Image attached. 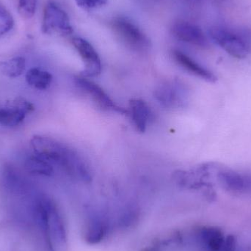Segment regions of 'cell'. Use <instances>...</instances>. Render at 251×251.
<instances>
[{
  "mask_svg": "<svg viewBox=\"0 0 251 251\" xmlns=\"http://www.w3.org/2000/svg\"><path fill=\"white\" fill-rule=\"evenodd\" d=\"M14 26V20L10 12L0 4V38L8 33Z\"/></svg>",
  "mask_w": 251,
  "mask_h": 251,
  "instance_id": "17",
  "label": "cell"
},
{
  "mask_svg": "<svg viewBox=\"0 0 251 251\" xmlns=\"http://www.w3.org/2000/svg\"><path fill=\"white\" fill-rule=\"evenodd\" d=\"M76 4L85 10L100 8L107 4L108 0H75Z\"/></svg>",
  "mask_w": 251,
  "mask_h": 251,
  "instance_id": "19",
  "label": "cell"
},
{
  "mask_svg": "<svg viewBox=\"0 0 251 251\" xmlns=\"http://www.w3.org/2000/svg\"><path fill=\"white\" fill-rule=\"evenodd\" d=\"M72 44L76 49L84 63L82 76L91 78L99 76L102 71L101 60L94 47L84 38L75 37Z\"/></svg>",
  "mask_w": 251,
  "mask_h": 251,
  "instance_id": "7",
  "label": "cell"
},
{
  "mask_svg": "<svg viewBox=\"0 0 251 251\" xmlns=\"http://www.w3.org/2000/svg\"><path fill=\"white\" fill-rule=\"evenodd\" d=\"M172 56L174 60L180 66L196 77L200 78L201 79H203L209 83H215L216 82L217 76L213 72L199 64L196 60H193L182 51L179 50H174L172 51Z\"/></svg>",
  "mask_w": 251,
  "mask_h": 251,
  "instance_id": "11",
  "label": "cell"
},
{
  "mask_svg": "<svg viewBox=\"0 0 251 251\" xmlns=\"http://www.w3.org/2000/svg\"><path fill=\"white\" fill-rule=\"evenodd\" d=\"M173 35L179 41L200 47L208 46V40L202 29L186 21H178L171 28Z\"/></svg>",
  "mask_w": 251,
  "mask_h": 251,
  "instance_id": "9",
  "label": "cell"
},
{
  "mask_svg": "<svg viewBox=\"0 0 251 251\" xmlns=\"http://www.w3.org/2000/svg\"><path fill=\"white\" fill-rule=\"evenodd\" d=\"M128 114L137 131L144 133L151 116L147 103L141 99H131L129 101Z\"/></svg>",
  "mask_w": 251,
  "mask_h": 251,
  "instance_id": "12",
  "label": "cell"
},
{
  "mask_svg": "<svg viewBox=\"0 0 251 251\" xmlns=\"http://www.w3.org/2000/svg\"><path fill=\"white\" fill-rule=\"evenodd\" d=\"M220 184L226 190L236 193H251V175L232 170H223L217 174Z\"/></svg>",
  "mask_w": 251,
  "mask_h": 251,
  "instance_id": "10",
  "label": "cell"
},
{
  "mask_svg": "<svg viewBox=\"0 0 251 251\" xmlns=\"http://www.w3.org/2000/svg\"><path fill=\"white\" fill-rule=\"evenodd\" d=\"M25 167L27 172L35 175L50 176L54 173V168L51 164L35 155L26 159Z\"/></svg>",
  "mask_w": 251,
  "mask_h": 251,
  "instance_id": "16",
  "label": "cell"
},
{
  "mask_svg": "<svg viewBox=\"0 0 251 251\" xmlns=\"http://www.w3.org/2000/svg\"><path fill=\"white\" fill-rule=\"evenodd\" d=\"M154 96L164 107L178 108L184 107L187 102L188 91L179 81H167L156 88Z\"/></svg>",
  "mask_w": 251,
  "mask_h": 251,
  "instance_id": "6",
  "label": "cell"
},
{
  "mask_svg": "<svg viewBox=\"0 0 251 251\" xmlns=\"http://www.w3.org/2000/svg\"><path fill=\"white\" fill-rule=\"evenodd\" d=\"M37 0H19L18 11L22 18L30 19L35 13Z\"/></svg>",
  "mask_w": 251,
  "mask_h": 251,
  "instance_id": "18",
  "label": "cell"
},
{
  "mask_svg": "<svg viewBox=\"0 0 251 251\" xmlns=\"http://www.w3.org/2000/svg\"><path fill=\"white\" fill-rule=\"evenodd\" d=\"M141 251H159L156 248L154 247H149L146 248V249H143Z\"/></svg>",
  "mask_w": 251,
  "mask_h": 251,
  "instance_id": "20",
  "label": "cell"
},
{
  "mask_svg": "<svg viewBox=\"0 0 251 251\" xmlns=\"http://www.w3.org/2000/svg\"><path fill=\"white\" fill-rule=\"evenodd\" d=\"M35 156L57 165L76 180L90 182L92 171L86 161L73 148L52 137L35 135L30 141Z\"/></svg>",
  "mask_w": 251,
  "mask_h": 251,
  "instance_id": "1",
  "label": "cell"
},
{
  "mask_svg": "<svg viewBox=\"0 0 251 251\" xmlns=\"http://www.w3.org/2000/svg\"><path fill=\"white\" fill-rule=\"evenodd\" d=\"M28 85L34 89L44 91L50 88L53 80V76L50 72L38 68H32L26 75Z\"/></svg>",
  "mask_w": 251,
  "mask_h": 251,
  "instance_id": "14",
  "label": "cell"
},
{
  "mask_svg": "<svg viewBox=\"0 0 251 251\" xmlns=\"http://www.w3.org/2000/svg\"><path fill=\"white\" fill-rule=\"evenodd\" d=\"M26 69V61L22 57H16L0 62V73L10 79L19 77Z\"/></svg>",
  "mask_w": 251,
  "mask_h": 251,
  "instance_id": "15",
  "label": "cell"
},
{
  "mask_svg": "<svg viewBox=\"0 0 251 251\" xmlns=\"http://www.w3.org/2000/svg\"><path fill=\"white\" fill-rule=\"evenodd\" d=\"M209 35L217 45L233 57L246 58L250 53L249 41L231 29L222 26H214L209 30Z\"/></svg>",
  "mask_w": 251,
  "mask_h": 251,
  "instance_id": "2",
  "label": "cell"
},
{
  "mask_svg": "<svg viewBox=\"0 0 251 251\" xmlns=\"http://www.w3.org/2000/svg\"><path fill=\"white\" fill-rule=\"evenodd\" d=\"M75 85L100 108L106 111L116 112L119 113H128V110L119 107L113 101L110 96L100 85L84 76L75 78Z\"/></svg>",
  "mask_w": 251,
  "mask_h": 251,
  "instance_id": "5",
  "label": "cell"
},
{
  "mask_svg": "<svg viewBox=\"0 0 251 251\" xmlns=\"http://www.w3.org/2000/svg\"><path fill=\"white\" fill-rule=\"evenodd\" d=\"M35 110L33 104L22 97L15 99L7 107L0 108V125L16 126Z\"/></svg>",
  "mask_w": 251,
  "mask_h": 251,
  "instance_id": "8",
  "label": "cell"
},
{
  "mask_svg": "<svg viewBox=\"0 0 251 251\" xmlns=\"http://www.w3.org/2000/svg\"><path fill=\"white\" fill-rule=\"evenodd\" d=\"M42 31L49 35H69L73 32L67 13L54 1H48L44 7Z\"/></svg>",
  "mask_w": 251,
  "mask_h": 251,
  "instance_id": "4",
  "label": "cell"
},
{
  "mask_svg": "<svg viewBox=\"0 0 251 251\" xmlns=\"http://www.w3.org/2000/svg\"><path fill=\"white\" fill-rule=\"evenodd\" d=\"M107 231V224L101 217L91 218L87 224L85 238L89 244L100 243L105 237Z\"/></svg>",
  "mask_w": 251,
  "mask_h": 251,
  "instance_id": "13",
  "label": "cell"
},
{
  "mask_svg": "<svg viewBox=\"0 0 251 251\" xmlns=\"http://www.w3.org/2000/svg\"><path fill=\"white\" fill-rule=\"evenodd\" d=\"M113 29L121 41L131 50L139 52L149 50V40L138 26L128 19L123 17L115 19Z\"/></svg>",
  "mask_w": 251,
  "mask_h": 251,
  "instance_id": "3",
  "label": "cell"
}]
</instances>
